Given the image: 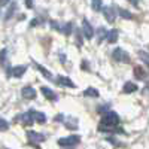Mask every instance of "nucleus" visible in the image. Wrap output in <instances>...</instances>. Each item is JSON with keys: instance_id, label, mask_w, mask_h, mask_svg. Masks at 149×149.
I'll return each instance as SVG.
<instances>
[{"instance_id": "f257e3e1", "label": "nucleus", "mask_w": 149, "mask_h": 149, "mask_svg": "<svg viewBox=\"0 0 149 149\" xmlns=\"http://www.w3.org/2000/svg\"><path fill=\"white\" fill-rule=\"evenodd\" d=\"M119 122V116L115 112H106V113L102 116V121L98 124V127L103 128H115Z\"/></svg>"}, {"instance_id": "f03ea898", "label": "nucleus", "mask_w": 149, "mask_h": 149, "mask_svg": "<svg viewBox=\"0 0 149 149\" xmlns=\"http://www.w3.org/2000/svg\"><path fill=\"white\" fill-rule=\"evenodd\" d=\"M112 57H113L115 61H119V63H130V55L121 48H116L113 54H112Z\"/></svg>"}, {"instance_id": "7ed1b4c3", "label": "nucleus", "mask_w": 149, "mask_h": 149, "mask_svg": "<svg viewBox=\"0 0 149 149\" xmlns=\"http://www.w3.org/2000/svg\"><path fill=\"white\" fill-rule=\"evenodd\" d=\"M79 142H81L79 136H69V137L58 139V145L60 146H73V145H78Z\"/></svg>"}, {"instance_id": "20e7f679", "label": "nucleus", "mask_w": 149, "mask_h": 149, "mask_svg": "<svg viewBox=\"0 0 149 149\" xmlns=\"http://www.w3.org/2000/svg\"><path fill=\"white\" fill-rule=\"evenodd\" d=\"M51 26H52L55 30L61 31L63 34H70V31H72V24H70V22L60 24V22H57V21H51Z\"/></svg>"}, {"instance_id": "39448f33", "label": "nucleus", "mask_w": 149, "mask_h": 149, "mask_svg": "<svg viewBox=\"0 0 149 149\" xmlns=\"http://www.w3.org/2000/svg\"><path fill=\"white\" fill-rule=\"evenodd\" d=\"M26 70H27L26 66H17V67H12V69L8 70V76H9V78H19V76H22V74L26 73Z\"/></svg>"}, {"instance_id": "423d86ee", "label": "nucleus", "mask_w": 149, "mask_h": 149, "mask_svg": "<svg viewBox=\"0 0 149 149\" xmlns=\"http://www.w3.org/2000/svg\"><path fill=\"white\" fill-rule=\"evenodd\" d=\"M27 139L31 143H42L45 140V136L40 133H36V131H27Z\"/></svg>"}, {"instance_id": "0eeeda50", "label": "nucleus", "mask_w": 149, "mask_h": 149, "mask_svg": "<svg viewBox=\"0 0 149 149\" xmlns=\"http://www.w3.org/2000/svg\"><path fill=\"white\" fill-rule=\"evenodd\" d=\"M82 30H84V34H85L86 39H91V37L94 36V30H93V27H91V24L86 21V19L82 21Z\"/></svg>"}, {"instance_id": "6e6552de", "label": "nucleus", "mask_w": 149, "mask_h": 149, "mask_svg": "<svg viewBox=\"0 0 149 149\" xmlns=\"http://www.w3.org/2000/svg\"><path fill=\"white\" fill-rule=\"evenodd\" d=\"M21 94H22L24 98H29V100L36 98V90L31 88V86H24V88L21 90Z\"/></svg>"}, {"instance_id": "1a4fd4ad", "label": "nucleus", "mask_w": 149, "mask_h": 149, "mask_svg": "<svg viewBox=\"0 0 149 149\" xmlns=\"http://www.w3.org/2000/svg\"><path fill=\"white\" fill-rule=\"evenodd\" d=\"M42 93H43V95L48 98V100H51V102H57V94L51 90V88H48V86H42Z\"/></svg>"}, {"instance_id": "9d476101", "label": "nucleus", "mask_w": 149, "mask_h": 149, "mask_svg": "<svg viewBox=\"0 0 149 149\" xmlns=\"http://www.w3.org/2000/svg\"><path fill=\"white\" fill-rule=\"evenodd\" d=\"M19 118H21V122L24 124V125H31V124L34 122V116L31 113V110L27 112V113H22Z\"/></svg>"}, {"instance_id": "9b49d317", "label": "nucleus", "mask_w": 149, "mask_h": 149, "mask_svg": "<svg viewBox=\"0 0 149 149\" xmlns=\"http://www.w3.org/2000/svg\"><path fill=\"white\" fill-rule=\"evenodd\" d=\"M118 10H113V8H106L103 9V14H104V18L109 21V22H113L115 21V15H116Z\"/></svg>"}, {"instance_id": "f8f14e48", "label": "nucleus", "mask_w": 149, "mask_h": 149, "mask_svg": "<svg viewBox=\"0 0 149 149\" xmlns=\"http://www.w3.org/2000/svg\"><path fill=\"white\" fill-rule=\"evenodd\" d=\"M57 84L63 85V86H70V88H74V86H76V85L73 84L72 79H69V78H66V76H58V78H57Z\"/></svg>"}, {"instance_id": "ddd939ff", "label": "nucleus", "mask_w": 149, "mask_h": 149, "mask_svg": "<svg viewBox=\"0 0 149 149\" xmlns=\"http://www.w3.org/2000/svg\"><path fill=\"white\" fill-rule=\"evenodd\" d=\"M122 91L125 93V94L134 93V91H137V85H136V84H133V82H125V85H124Z\"/></svg>"}, {"instance_id": "4468645a", "label": "nucleus", "mask_w": 149, "mask_h": 149, "mask_svg": "<svg viewBox=\"0 0 149 149\" xmlns=\"http://www.w3.org/2000/svg\"><path fill=\"white\" fill-rule=\"evenodd\" d=\"M118 34H119V33H118V30H115V29H113V30H110V31L107 33L106 40H107L109 43H115V42L118 40Z\"/></svg>"}, {"instance_id": "2eb2a0df", "label": "nucleus", "mask_w": 149, "mask_h": 149, "mask_svg": "<svg viewBox=\"0 0 149 149\" xmlns=\"http://www.w3.org/2000/svg\"><path fill=\"white\" fill-rule=\"evenodd\" d=\"M31 113L34 116V119L39 122V124H45L46 122V116L42 113V112H36V110H31Z\"/></svg>"}, {"instance_id": "dca6fc26", "label": "nucleus", "mask_w": 149, "mask_h": 149, "mask_svg": "<svg viewBox=\"0 0 149 149\" xmlns=\"http://www.w3.org/2000/svg\"><path fill=\"white\" fill-rule=\"evenodd\" d=\"M84 94L86 97H98V95H100V94H98V90H95V88H86Z\"/></svg>"}, {"instance_id": "f3484780", "label": "nucleus", "mask_w": 149, "mask_h": 149, "mask_svg": "<svg viewBox=\"0 0 149 149\" xmlns=\"http://www.w3.org/2000/svg\"><path fill=\"white\" fill-rule=\"evenodd\" d=\"M34 66H36V67H37V69H39V72H40V73H42V74H43V76H46V78H48V79H51V78H52V74H51V72H48V70H46V69H45V67H42V66H40V64H37V63H36V64H34Z\"/></svg>"}, {"instance_id": "a211bd4d", "label": "nucleus", "mask_w": 149, "mask_h": 149, "mask_svg": "<svg viewBox=\"0 0 149 149\" xmlns=\"http://www.w3.org/2000/svg\"><path fill=\"white\" fill-rule=\"evenodd\" d=\"M118 14H119L122 18H125V19H131V18H133V15L130 14L128 10H125V9H121V8L118 9Z\"/></svg>"}, {"instance_id": "6ab92c4d", "label": "nucleus", "mask_w": 149, "mask_h": 149, "mask_svg": "<svg viewBox=\"0 0 149 149\" xmlns=\"http://www.w3.org/2000/svg\"><path fill=\"white\" fill-rule=\"evenodd\" d=\"M134 74H136V78L137 79H142V78H145V69H142V67H136L134 69Z\"/></svg>"}, {"instance_id": "aec40b11", "label": "nucleus", "mask_w": 149, "mask_h": 149, "mask_svg": "<svg viewBox=\"0 0 149 149\" xmlns=\"http://www.w3.org/2000/svg\"><path fill=\"white\" fill-rule=\"evenodd\" d=\"M139 57L145 61L148 66H149V54H148V52H145V51H139Z\"/></svg>"}, {"instance_id": "412c9836", "label": "nucleus", "mask_w": 149, "mask_h": 149, "mask_svg": "<svg viewBox=\"0 0 149 149\" xmlns=\"http://www.w3.org/2000/svg\"><path fill=\"white\" fill-rule=\"evenodd\" d=\"M107 33H109V31H106L103 27L98 29V31H97V34H98V40H102L103 37H107Z\"/></svg>"}, {"instance_id": "4be33fe9", "label": "nucleus", "mask_w": 149, "mask_h": 149, "mask_svg": "<svg viewBox=\"0 0 149 149\" xmlns=\"http://www.w3.org/2000/svg\"><path fill=\"white\" fill-rule=\"evenodd\" d=\"M102 5H103V3L98 2V0H97V2H93V3H91V6H93L94 10H102Z\"/></svg>"}, {"instance_id": "5701e85b", "label": "nucleus", "mask_w": 149, "mask_h": 149, "mask_svg": "<svg viewBox=\"0 0 149 149\" xmlns=\"http://www.w3.org/2000/svg\"><path fill=\"white\" fill-rule=\"evenodd\" d=\"M0 124H2V130H3V131H5V130H8V122H6V119H5V118L0 119Z\"/></svg>"}, {"instance_id": "b1692460", "label": "nucleus", "mask_w": 149, "mask_h": 149, "mask_svg": "<svg viewBox=\"0 0 149 149\" xmlns=\"http://www.w3.org/2000/svg\"><path fill=\"white\" fill-rule=\"evenodd\" d=\"M6 61V49H2V63Z\"/></svg>"}, {"instance_id": "393cba45", "label": "nucleus", "mask_w": 149, "mask_h": 149, "mask_svg": "<svg viewBox=\"0 0 149 149\" xmlns=\"http://www.w3.org/2000/svg\"><path fill=\"white\" fill-rule=\"evenodd\" d=\"M31 26H37V19H33L31 21Z\"/></svg>"}, {"instance_id": "a878e982", "label": "nucleus", "mask_w": 149, "mask_h": 149, "mask_svg": "<svg viewBox=\"0 0 149 149\" xmlns=\"http://www.w3.org/2000/svg\"><path fill=\"white\" fill-rule=\"evenodd\" d=\"M26 5H27V8H31V6H33V3H31V2H27Z\"/></svg>"}]
</instances>
